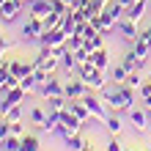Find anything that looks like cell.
<instances>
[{"label": "cell", "mask_w": 151, "mask_h": 151, "mask_svg": "<svg viewBox=\"0 0 151 151\" xmlns=\"http://www.w3.org/2000/svg\"><path fill=\"white\" fill-rule=\"evenodd\" d=\"M66 107L72 110V113H74L83 124H88V121L93 118V115H91V110H88V104H85L83 99H69V102H66Z\"/></svg>", "instance_id": "obj_12"}, {"label": "cell", "mask_w": 151, "mask_h": 151, "mask_svg": "<svg viewBox=\"0 0 151 151\" xmlns=\"http://www.w3.org/2000/svg\"><path fill=\"white\" fill-rule=\"evenodd\" d=\"M148 3H151V0H135V3L127 8V14H124V17L132 19V22H140V19H143V14H146V8H148Z\"/></svg>", "instance_id": "obj_14"}, {"label": "cell", "mask_w": 151, "mask_h": 151, "mask_svg": "<svg viewBox=\"0 0 151 151\" xmlns=\"http://www.w3.org/2000/svg\"><path fill=\"white\" fill-rule=\"evenodd\" d=\"M93 66L99 69V72H107V69H110V52L104 50V47L93 52Z\"/></svg>", "instance_id": "obj_17"}, {"label": "cell", "mask_w": 151, "mask_h": 151, "mask_svg": "<svg viewBox=\"0 0 151 151\" xmlns=\"http://www.w3.org/2000/svg\"><path fill=\"white\" fill-rule=\"evenodd\" d=\"M107 151H127L118 140H115V135H110V140H107Z\"/></svg>", "instance_id": "obj_32"}, {"label": "cell", "mask_w": 151, "mask_h": 151, "mask_svg": "<svg viewBox=\"0 0 151 151\" xmlns=\"http://www.w3.org/2000/svg\"><path fill=\"white\" fill-rule=\"evenodd\" d=\"M132 151H135V148H132Z\"/></svg>", "instance_id": "obj_42"}, {"label": "cell", "mask_w": 151, "mask_h": 151, "mask_svg": "<svg viewBox=\"0 0 151 151\" xmlns=\"http://www.w3.org/2000/svg\"><path fill=\"white\" fill-rule=\"evenodd\" d=\"M146 151H151V146H148V148H146Z\"/></svg>", "instance_id": "obj_40"}, {"label": "cell", "mask_w": 151, "mask_h": 151, "mask_svg": "<svg viewBox=\"0 0 151 151\" xmlns=\"http://www.w3.org/2000/svg\"><path fill=\"white\" fill-rule=\"evenodd\" d=\"M137 93H140V102H143V107L146 110H151V85L148 83H143L137 88Z\"/></svg>", "instance_id": "obj_26"}, {"label": "cell", "mask_w": 151, "mask_h": 151, "mask_svg": "<svg viewBox=\"0 0 151 151\" xmlns=\"http://www.w3.org/2000/svg\"><path fill=\"white\" fill-rule=\"evenodd\" d=\"M102 102L107 104V110L110 113H129L132 107H135V102L140 99V93H137V88H132L127 83H113V85H104L102 91Z\"/></svg>", "instance_id": "obj_1"}, {"label": "cell", "mask_w": 151, "mask_h": 151, "mask_svg": "<svg viewBox=\"0 0 151 151\" xmlns=\"http://www.w3.org/2000/svg\"><path fill=\"white\" fill-rule=\"evenodd\" d=\"M96 33H99V30H96L91 22H85V30H83V36H85V39H91V36H96Z\"/></svg>", "instance_id": "obj_34"}, {"label": "cell", "mask_w": 151, "mask_h": 151, "mask_svg": "<svg viewBox=\"0 0 151 151\" xmlns=\"http://www.w3.org/2000/svg\"><path fill=\"white\" fill-rule=\"evenodd\" d=\"M124 83H127V85H132V88H140V85H143V80H140V74H137V72H129Z\"/></svg>", "instance_id": "obj_31"}, {"label": "cell", "mask_w": 151, "mask_h": 151, "mask_svg": "<svg viewBox=\"0 0 151 151\" xmlns=\"http://www.w3.org/2000/svg\"><path fill=\"white\" fill-rule=\"evenodd\" d=\"M25 0H6L3 6H0V19H3L6 25H11V22H17L19 19V14L25 11Z\"/></svg>", "instance_id": "obj_4"}, {"label": "cell", "mask_w": 151, "mask_h": 151, "mask_svg": "<svg viewBox=\"0 0 151 151\" xmlns=\"http://www.w3.org/2000/svg\"><path fill=\"white\" fill-rule=\"evenodd\" d=\"M83 102L88 104V110H91V115H93V121H104L107 118V104L102 102V96H93V91H88L85 96H83Z\"/></svg>", "instance_id": "obj_6"}, {"label": "cell", "mask_w": 151, "mask_h": 151, "mask_svg": "<svg viewBox=\"0 0 151 151\" xmlns=\"http://www.w3.org/2000/svg\"><path fill=\"white\" fill-rule=\"evenodd\" d=\"M148 115H151V110H148Z\"/></svg>", "instance_id": "obj_41"}, {"label": "cell", "mask_w": 151, "mask_h": 151, "mask_svg": "<svg viewBox=\"0 0 151 151\" xmlns=\"http://www.w3.org/2000/svg\"><path fill=\"white\" fill-rule=\"evenodd\" d=\"M3 25H6V22H3V19H0V39H3Z\"/></svg>", "instance_id": "obj_38"}, {"label": "cell", "mask_w": 151, "mask_h": 151, "mask_svg": "<svg viewBox=\"0 0 151 151\" xmlns=\"http://www.w3.org/2000/svg\"><path fill=\"white\" fill-rule=\"evenodd\" d=\"M22 148V137L17 135H8L6 140H0V151H19Z\"/></svg>", "instance_id": "obj_22"}, {"label": "cell", "mask_w": 151, "mask_h": 151, "mask_svg": "<svg viewBox=\"0 0 151 151\" xmlns=\"http://www.w3.org/2000/svg\"><path fill=\"white\" fill-rule=\"evenodd\" d=\"M63 143H66V148H69V151H80V148L88 143V140L80 135V132H74V135H66V137H63Z\"/></svg>", "instance_id": "obj_19"}, {"label": "cell", "mask_w": 151, "mask_h": 151, "mask_svg": "<svg viewBox=\"0 0 151 151\" xmlns=\"http://www.w3.org/2000/svg\"><path fill=\"white\" fill-rule=\"evenodd\" d=\"M6 118L11 121V124H14V121H22V118H25V110H22V104H14V107L6 113Z\"/></svg>", "instance_id": "obj_29"}, {"label": "cell", "mask_w": 151, "mask_h": 151, "mask_svg": "<svg viewBox=\"0 0 151 151\" xmlns=\"http://www.w3.org/2000/svg\"><path fill=\"white\" fill-rule=\"evenodd\" d=\"M44 102H47V113H52V110L58 113V110H63V107H66V102H69V99H66V96H47Z\"/></svg>", "instance_id": "obj_23"}, {"label": "cell", "mask_w": 151, "mask_h": 151, "mask_svg": "<svg viewBox=\"0 0 151 151\" xmlns=\"http://www.w3.org/2000/svg\"><path fill=\"white\" fill-rule=\"evenodd\" d=\"M135 52H137L140 63H146V60H148V55H151V41H146V39H137V41H135Z\"/></svg>", "instance_id": "obj_20"}, {"label": "cell", "mask_w": 151, "mask_h": 151, "mask_svg": "<svg viewBox=\"0 0 151 151\" xmlns=\"http://www.w3.org/2000/svg\"><path fill=\"white\" fill-rule=\"evenodd\" d=\"M127 66H124V63H115L113 66V72H110V80H113V83H124V80H127Z\"/></svg>", "instance_id": "obj_25"}, {"label": "cell", "mask_w": 151, "mask_h": 151, "mask_svg": "<svg viewBox=\"0 0 151 151\" xmlns=\"http://www.w3.org/2000/svg\"><path fill=\"white\" fill-rule=\"evenodd\" d=\"M41 33H44V22L39 19V17L28 14V22L22 25V41H39Z\"/></svg>", "instance_id": "obj_9"}, {"label": "cell", "mask_w": 151, "mask_h": 151, "mask_svg": "<svg viewBox=\"0 0 151 151\" xmlns=\"http://www.w3.org/2000/svg\"><path fill=\"white\" fill-rule=\"evenodd\" d=\"M28 121L33 124V127L44 129V124H47V107H30V113H28Z\"/></svg>", "instance_id": "obj_16"}, {"label": "cell", "mask_w": 151, "mask_h": 151, "mask_svg": "<svg viewBox=\"0 0 151 151\" xmlns=\"http://www.w3.org/2000/svg\"><path fill=\"white\" fill-rule=\"evenodd\" d=\"M60 69H63L66 74H74L77 72V58H74L72 50H63V52H60Z\"/></svg>", "instance_id": "obj_15"}, {"label": "cell", "mask_w": 151, "mask_h": 151, "mask_svg": "<svg viewBox=\"0 0 151 151\" xmlns=\"http://www.w3.org/2000/svg\"><path fill=\"white\" fill-rule=\"evenodd\" d=\"M50 11H52V3H50V0H30V3H28V14H30V17L44 19Z\"/></svg>", "instance_id": "obj_13"}, {"label": "cell", "mask_w": 151, "mask_h": 151, "mask_svg": "<svg viewBox=\"0 0 151 151\" xmlns=\"http://www.w3.org/2000/svg\"><path fill=\"white\" fill-rule=\"evenodd\" d=\"M80 47H85V39H83V36H77V33H72V36L66 39V50H72V52H77Z\"/></svg>", "instance_id": "obj_27"}, {"label": "cell", "mask_w": 151, "mask_h": 151, "mask_svg": "<svg viewBox=\"0 0 151 151\" xmlns=\"http://www.w3.org/2000/svg\"><path fill=\"white\" fill-rule=\"evenodd\" d=\"M118 3H121V6H124V8H129V6H132V3H135V0H118Z\"/></svg>", "instance_id": "obj_36"}, {"label": "cell", "mask_w": 151, "mask_h": 151, "mask_svg": "<svg viewBox=\"0 0 151 151\" xmlns=\"http://www.w3.org/2000/svg\"><path fill=\"white\" fill-rule=\"evenodd\" d=\"M25 99H28V91H25L22 85H14V88H8L6 96L0 99V115H6L8 110L14 107V104H22Z\"/></svg>", "instance_id": "obj_3"}, {"label": "cell", "mask_w": 151, "mask_h": 151, "mask_svg": "<svg viewBox=\"0 0 151 151\" xmlns=\"http://www.w3.org/2000/svg\"><path fill=\"white\" fill-rule=\"evenodd\" d=\"M80 151H93V146H91V143H85V146L80 148Z\"/></svg>", "instance_id": "obj_37"}, {"label": "cell", "mask_w": 151, "mask_h": 151, "mask_svg": "<svg viewBox=\"0 0 151 151\" xmlns=\"http://www.w3.org/2000/svg\"><path fill=\"white\" fill-rule=\"evenodd\" d=\"M115 30L121 33V39L129 44V47H135V41L140 39V30H137V22H132V19H127V17H124V19L115 25Z\"/></svg>", "instance_id": "obj_10"}, {"label": "cell", "mask_w": 151, "mask_h": 151, "mask_svg": "<svg viewBox=\"0 0 151 151\" xmlns=\"http://www.w3.org/2000/svg\"><path fill=\"white\" fill-rule=\"evenodd\" d=\"M85 93H88V88L83 83V77L66 74V83H63V96H66V99H83Z\"/></svg>", "instance_id": "obj_7"}, {"label": "cell", "mask_w": 151, "mask_h": 151, "mask_svg": "<svg viewBox=\"0 0 151 151\" xmlns=\"http://www.w3.org/2000/svg\"><path fill=\"white\" fill-rule=\"evenodd\" d=\"M140 39H146V41H151V25H148L146 30H140Z\"/></svg>", "instance_id": "obj_35"}, {"label": "cell", "mask_w": 151, "mask_h": 151, "mask_svg": "<svg viewBox=\"0 0 151 151\" xmlns=\"http://www.w3.org/2000/svg\"><path fill=\"white\" fill-rule=\"evenodd\" d=\"M63 83H66V80H60V77H55V74H50L47 83H41V85L36 88V93L41 96V99H47V96H63Z\"/></svg>", "instance_id": "obj_8"}, {"label": "cell", "mask_w": 151, "mask_h": 151, "mask_svg": "<svg viewBox=\"0 0 151 151\" xmlns=\"http://www.w3.org/2000/svg\"><path fill=\"white\" fill-rule=\"evenodd\" d=\"M146 83H148V85H151V72H148V77H146Z\"/></svg>", "instance_id": "obj_39"}, {"label": "cell", "mask_w": 151, "mask_h": 151, "mask_svg": "<svg viewBox=\"0 0 151 151\" xmlns=\"http://www.w3.org/2000/svg\"><path fill=\"white\" fill-rule=\"evenodd\" d=\"M19 85H22V88H25V91H28V93H30V91H36V88H39V80H36V77H33V74H25V77L19 80Z\"/></svg>", "instance_id": "obj_28"}, {"label": "cell", "mask_w": 151, "mask_h": 151, "mask_svg": "<svg viewBox=\"0 0 151 151\" xmlns=\"http://www.w3.org/2000/svg\"><path fill=\"white\" fill-rule=\"evenodd\" d=\"M148 121H151V115H148L146 107H132L129 110V124H132V129H135L137 135H143V132H146Z\"/></svg>", "instance_id": "obj_11"}, {"label": "cell", "mask_w": 151, "mask_h": 151, "mask_svg": "<svg viewBox=\"0 0 151 151\" xmlns=\"http://www.w3.org/2000/svg\"><path fill=\"white\" fill-rule=\"evenodd\" d=\"M80 129H83V121H80L69 107H63V110H60V124H58V132H55V135L66 137V135H74V132H80Z\"/></svg>", "instance_id": "obj_2"}, {"label": "cell", "mask_w": 151, "mask_h": 151, "mask_svg": "<svg viewBox=\"0 0 151 151\" xmlns=\"http://www.w3.org/2000/svg\"><path fill=\"white\" fill-rule=\"evenodd\" d=\"M11 135H17V137H22V135H25V127H22V121H14V124H11Z\"/></svg>", "instance_id": "obj_33"}, {"label": "cell", "mask_w": 151, "mask_h": 151, "mask_svg": "<svg viewBox=\"0 0 151 151\" xmlns=\"http://www.w3.org/2000/svg\"><path fill=\"white\" fill-rule=\"evenodd\" d=\"M66 39H69V33L63 28H55V30H44L39 44L41 47H50V50H58V47H66Z\"/></svg>", "instance_id": "obj_5"}, {"label": "cell", "mask_w": 151, "mask_h": 151, "mask_svg": "<svg viewBox=\"0 0 151 151\" xmlns=\"http://www.w3.org/2000/svg\"><path fill=\"white\" fill-rule=\"evenodd\" d=\"M39 135H33V132H25L22 135V148L19 151H39Z\"/></svg>", "instance_id": "obj_21"}, {"label": "cell", "mask_w": 151, "mask_h": 151, "mask_svg": "<svg viewBox=\"0 0 151 151\" xmlns=\"http://www.w3.org/2000/svg\"><path fill=\"white\" fill-rule=\"evenodd\" d=\"M102 124H104V129H107L110 135H118V132H121V127H124V121L118 118V113H107V118H104Z\"/></svg>", "instance_id": "obj_18"}, {"label": "cell", "mask_w": 151, "mask_h": 151, "mask_svg": "<svg viewBox=\"0 0 151 151\" xmlns=\"http://www.w3.org/2000/svg\"><path fill=\"white\" fill-rule=\"evenodd\" d=\"M8 135H11V121L6 115H0V140H6Z\"/></svg>", "instance_id": "obj_30"}, {"label": "cell", "mask_w": 151, "mask_h": 151, "mask_svg": "<svg viewBox=\"0 0 151 151\" xmlns=\"http://www.w3.org/2000/svg\"><path fill=\"white\" fill-rule=\"evenodd\" d=\"M104 47V33H96V36H91V39H85V50H91V52H96V50H102Z\"/></svg>", "instance_id": "obj_24"}]
</instances>
